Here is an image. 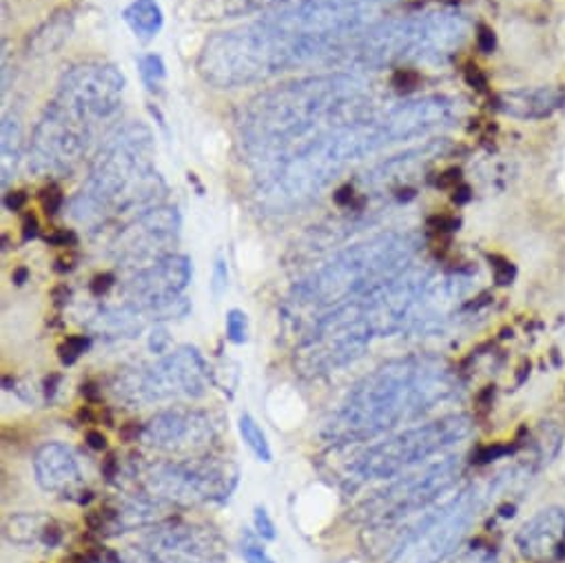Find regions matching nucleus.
I'll return each mask as SVG.
<instances>
[{
	"label": "nucleus",
	"mask_w": 565,
	"mask_h": 563,
	"mask_svg": "<svg viewBox=\"0 0 565 563\" xmlns=\"http://www.w3.org/2000/svg\"><path fill=\"white\" fill-rule=\"evenodd\" d=\"M369 83L353 74L309 76L277 85L255 96L242 114V140L253 158L264 162L300 153L358 109Z\"/></svg>",
	"instance_id": "f257e3e1"
},
{
	"label": "nucleus",
	"mask_w": 565,
	"mask_h": 563,
	"mask_svg": "<svg viewBox=\"0 0 565 563\" xmlns=\"http://www.w3.org/2000/svg\"><path fill=\"white\" fill-rule=\"evenodd\" d=\"M461 391L457 371L433 355L388 360L369 373L327 422L324 437L333 444L373 439L399 424L415 422Z\"/></svg>",
	"instance_id": "f03ea898"
},
{
	"label": "nucleus",
	"mask_w": 565,
	"mask_h": 563,
	"mask_svg": "<svg viewBox=\"0 0 565 563\" xmlns=\"http://www.w3.org/2000/svg\"><path fill=\"white\" fill-rule=\"evenodd\" d=\"M331 43L275 30L262 19L237 30L211 36L198 59V74L217 89H235L273 78L291 67L342 52Z\"/></svg>",
	"instance_id": "7ed1b4c3"
},
{
	"label": "nucleus",
	"mask_w": 565,
	"mask_h": 563,
	"mask_svg": "<svg viewBox=\"0 0 565 563\" xmlns=\"http://www.w3.org/2000/svg\"><path fill=\"white\" fill-rule=\"evenodd\" d=\"M167 191L156 171V145L149 127L127 123L103 145L94 169L74 200V217L98 224L134 206H145Z\"/></svg>",
	"instance_id": "20e7f679"
},
{
	"label": "nucleus",
	"mask_w": 565,
	"mask_h": 563,
	"mask_svg": "<svg viewBox=\"0 0 565 563\" xmlns=\"http://www.w3.org/2000/svg\"><path fill=\"white\" fill-rule=\"evenodd\" d=\"M419 248L413 233H382L338 253L296 287V302L318 309L358 300L402 273Z\"/></svg>",
	"instance_id": "39448f33"
},
{
	"label": "nucleus",
	"mask_w": 565,
	"mask_h": 563,
	"mask_svg": "<svg viewBox=\"0 0 565 563\" xmlns=\"http://www.w3.org/2000/svg\"><path fill=\"white\" fill-rule=\"evenodd\" d=\"M492 490V484H468L422 514L395 543L388 563H444L463 543Z\"/></svg>",
	"instance_id": "423d86ee"
},
{
	"label": "nucleus",
	"mask_w": 565,
	"mask_h": 563,
	"mask_svg": "<svg viewBox=\"0 0 565 563\" xmlns=\"http://www.w3.org/2000/svg\"><path fill=\"white\" fill-rule=\"evenodd\" d=\"M470 433L472 419L468 415H448L369 446L351 468L360 479H388L446 453L470 437Z\"/></svg>",
	"instance_id": "0eeeda50"
},
{
	"label": "nucleus",
	"mask_w": 565,
	"mask_h": 563,
	"mask_svg": "<svg viewBox=\"0 0 565 563\" xmlns=\"http://www.w3.org/2000/svg\"><path fill=\"white\" fill-rule=\"evenodd\" d=\"M211 375L209 364L195 347H180L158 364L118 373L114 393L134 406L171 397H202L211 384Z\"/></svg>",
	"instance_id": "6e6552de"
},
{
	"label": "nucleus",
	"mask_w": 565,
	"mask_h": 563,
	"mask_svg": "<svg viewBox=\"0 0 565 563\" xmlns=\"http://www.w3.org/2000/svg\"><path fill=\"white\" fill-rule=\"evenodd\" d=\"M237 466L217 459L156 461L140 472V484L151 497L182 506L224 501L237 488Z\"/></svg>",
	"instance_id": "1a4fd4ad"
},
{
	"label": "nucleus",
	"mask_w": 565,
	"mask_h": 563,
	"mask_svg": "<svg viewBox=\"0 0 565 563\" xmlns=\"http://www.w3.org/2000/svg\"><path fill=\"white\" fill-rule=\"evenodd\" d=\"M96 123L94 116L56 96L34 129L30 169L45 178L70 173L87 156Z\"/></svg>",
	"instance_id": "9d476101"
},
{
	"label": "nucleus",
	"mask_w": 565,
	"mask_h": 563,
	"mask_svg": "<svg viewBox=\"0 0 565 563\" xmlns=\"http://www.w3.org/2000/svg\"><path fill=\"white\" fill-rule=\"evenodd\" d=\"M373 340L369 322L358 300L335 307L324 316L309 340L296 351V369L305 375L338 371L364 355Z\"/></svg>",
	"instance_id": "9b49d317"
},
{
	"label": "nucleus",
	"mask_w": 565,
	"mask_h": 563,
	"mask_svg": "<svg viewBox=\"0 0 565 563\" xmlns=\"http://www.w3.org/2000/svg\"><path fill=\"white\" fill-rule=\"evenodd\" d=\"M380 6L382 0H296L268 12L262 21L289 34L344 43L347 36L369 25Z\"/></svg>",
	"instance_id": "f8f14e48"
},
{
	"label": "nucleus",
	"mask_w": 565,
	"mask_h": 563,
	"mask_svg": "<svg viewBox=\"0 0 565 563\" xmlns=\"http://www.w3.org/2000/svg\"><path fill=\"white\" fill-rule=\"evenodd\" d=\"M459 475L461 459L455 455H444L375 492L355 510L358 519L366 521L369 525H382L424 510L428 503L450 490Z\"/></svg>",
	"instance_id": "ddd939ff"
},
{
	"label": "nucleus",
	"mask_w": 565,
	"mask_h": 563,
	"mask_svg": "<svg viewBox=\"0 0 565 563\" xmlns=\"http://www.w3.org/2000/svg\"><path fill=\"white\" fill-rule=\"evenodd\" d=\"M142 552L149 563H226L224 537L204 523L180 519L160 521L145 539Z\"/></svg>",
	"instance_id": "4468645a"
},
{
	"label": "nucleus",
	"mask_w": 565,
	"mask_h": 563,
	"mask_svg": "<svg viewBox=\"0 0 565 563\" xmlns=\"http://www.w3.org/2000/svg\"><path fill=\"white\" fill-rule=\"evenodd\" d=\"M430 268L406 266L382 287L358 298L373 338H388L406 327L408 316L430 282Z\"/></svg>",
	"instance_id": "2eb2a0df"
},
{
	"label": "nucleus",
	"mask_w": 565,
	"mask_h": 563,
	"mask_svg": "<svg viewBox=\"0 0 565 563\" xmlns=\"http://www.w3.org/2000/svg\"><path fill=\"white\" fill-rule=\"evenodd\" d=\"M125 76L109 63H83L72 67L58 87V98L81 107L96 120L111 118L122 103Z\"/></svg>",
	"instance_id": "dca6fc26"
},
{
	"label": "nucleus",
	"mask_w": 565,
	"mask_h": 563,
	"mask_svg": "<svg viewBox=\"0 0 565 563\" xmlns=\"http://www.w3.org/2000/svg\"><path fill=\"white\" fill-rule=\"evenodd\" d=\"M180 215L171 206H153L138 215L125 231H120L114 242V253L118 262L140 264L145 259L167 257V248L178 240Z\"/></svg>",
	"instance_id": "f3484780"
},
{
	"label": "nucleus",
	"mask_w": 565,
	"mask_h": 563,
	"mask_svg": "<svg viewBox=\"0 0 565 563\" xmlns=\"http://www.w3.org/2000/svg\"><path fill=\"white\" fill-rule=\"evenodd\" d=\"M142 439L164 453H193L206 448L215 439V422L204 411L169 408L145 424Z\"/></svg>",
	"instance_id": "a211bd4d"
},
{
	"label": "nucleus",
	"mask_w": 565,
	"mask_h": 563,
	"mask_svg": "<svg viewBox=\"0 0 565 563\" xmlns=\"http://www.w3.org/2000/svg\"><path fill=\"white\" fill-rule=\"evenodd\" d=\"M191 259L186 255H167L151 266L138 270L127 285V291L138 302L136 307L147 314L162 300L178 298L191 282Z\"/></svg>",
	"instance_id": "6ab92c4d"
},
{
	"label": "nucleus",
	"mask_w": 565,
	"mask_h": 563,
	"mask_svg": "<svg viewBox=\"0 0 565 563\" xmlns=\"http://www.w3.org/2000/svg\"><path fill=\"white\" fill-rule=\"evenodd\" d=\"M516 550L532 563H552L565 552V510L547 506L534 512L514 534Z\"/></svg>",
	"instance_id": "aec40b11"
},
{
	"label": "nucleus",
	"mask_w": 565,
	"mask_h": 563,
	"mask_svg": "<svg viewBox=\"0 0 565 563\" xmlns=\"http://www.w3.org/2000/svg\"><path fill=\"white\" fill-rule=\"evenodd\" d=\"M468 277L450 275L437 282H428V287L417 298L406 327L417 333H437L448 320L457 302L468 294Z\"/></svg>",
	"instance_id": "412c9836"
},
{
	"label": "nucleus",
	"mask_w": 565,
	"mask_h": 563,
	"mask_svg": "<svg viewBox=\"0 0 565 563\" xmlns=\"http://www.w3.org/2000/svg\"><path fill=\"white\" fill-rule=\"evenodd\" d=\"M34 472L43 490L67 497L74 495L83 479L74 450L61 442H50L39 448L34 457Z\"/></svg>",
	"instance_id": "4be33fe9"
},
{
	"label": "nucleus",
	"mask_w": 565,
	"mask_h": 563,
	"mask_svg": "<svg viewBox=\"0 0 565 563\" xmlns=\"http://www.w3.org/2000/svg\"><path fill=\"white\" fill-rule=\"evenodd\" d=\"M89 329L96 336L122 340V338H136L142 333V311L138 307H122V309H103L96 314V318L89 322Z\"/></svg>",
	"instance_id": "5701e85b"
},
{
	"label": "nucleus",
	"mask_w": 565,
	"mask_h": 563,
	"mask_svg": "<svg viewBox=\"0 0 565 563\" xmlns=\"http://www.w3.org/2000/svg\"><path fill=\"white\" fill-rule=\"evenodd\" d=\"M74 28V17L70 12H58L54 14L43 28H39L30 41H28V52L32 56H43L56 52L72 34Z\"/></svg>",
	"instance_id": "b1692460"
},
{
	"label": "nucleus",
	"mask_w": 565,
	"mask_h": 563,
	"mask_svg": "<svg viewBox=\"0 0 565 563\" xmlns=\"http://www.w3.org/2000/svg\"><path fill=\"white\" fill-rule=\"evenodd\" d=\"M122 17H125V23L131 28V32L142 41L153 39L164 23L162 10L156 0H134Z\"/></svg>",
	"instance_id": "393cba45"
},
{
	"label": "nucleus",
	"mask_w": 565,
	"mask_h": 563,
	"mask_svg": "<svg viewBox=\"0 0 565 563\" xmlns=\"http://www.w3.org/2000/svg\"><path fill=\"white\" fill-rule=\"evenodd\" d=\"M52 521V517L41 514V512H23V514H14L8 519L6 523V537L17 543V545H36L43 543V532L47 528V523Z\"/></svg>",
	"instance_id": "a878e982"
},
{
	"label": "nucleus",
	"mask_w": 565,
	"mask_h": 563,
	"mask_svg": "<svg viewBox=\"0 0 565 563\" xmlns=\"http://www.w3.org/2000/svg\"><path fill=\"white\" fill-rule=\"evenodd\" d=\"M21 120L17 116L3 118V129H0V173H3V187L10 182V178L17 171L19 158H21Z\"/></svg>",
	"instance_id": "bb28decb"
},
{
	"label": "nucleus",
	"mask_w": 565,
	"mask_h": 563,
	"mask_svg": "<svg viewBox=\"0 0 565 563\" xmlns=\"http://www.w3.org/2000/svg\"><path fill=\"white\" fill-rule=\"evenodd\" d=\"M237 428H239V435H242L244 444L248 446V450H250L259 461L270 464V461H273V450H270V444H268L264 431H262L259 424L255 422V417L248 415V413L239 415Z\"/></svg>",
	"instance_id": "cd10ccee"
},
{
	"label": "nucleus",
	"mask_w": 565,
	"mask_h": 563,
	"mask_svg": "<svg viewBox=\"0 0 565 563\" xmlns=\"http://www.w3.org/2000/svg\"><path fill=\"white\" fill-rule=\"evenodd\" d=\"M296 3V0H222L220 3V14L226 17H237V14H248L257 10H277L281 6Z\"/></svg>",
	"instance_id": "c85d7f7f"
},
{
	"label": "nucleus",
	"mask_w": 565,
	"mask_h": 563,
	"mask_svg": "<svg viewBox=\"0 0 565 563\" xmlns=\"http://www.w3.org/2000/svg\"><path fill=\"white\" fill-rule=\"evenodd\" d=\"M92 347L89 336H70L61 347H58V358L65 367H74L83 353H87Z\"/></svg>",
	"instance_id": "c756f323"
},
{
	"label": "nucleus",
	"mask_w": 565,
	"mask_h": 563,
	"mask_svg": "<svg viewBox=\"0 0 565 563\" xmlns=\"http://www.w3.org/2000/svg\"><path fill=\"white\" fill-rule=\"evenodd\" d=\"M226 338L233 344H244L248 340V318L239 309H231L226 314Z\"/></svg>",
	"instance_id": "7c9ffc66"
},
{
	"label": "nucleus",
	"mask_w": 565,
	"mask_h": 563,
	"mask_svg": "<svg viewBox=\"0 0 565 563\" xmlns=\"http://www.w3.org/2000/svg\"><path fill=\"white\" fill-rule=\"evenodd\" d=\"M242 556L246 563H275L253 532H244L242 537Z\"/></svg>",
	"instance_id": "2f4dec72"
},
{
	"label": "nucleus",
	"mask_w": 565,
	"mask_h": 563,
	"mask_svg": "<svg viewBox=\"0 0 565 563\" xmlns=\"http://www.w3.org/2000/svg\"><path fill=\"white\" fill-rule=\"evenodd\" d=\"M140 74L145 78V83L149 85V89H153L156 85H160L164 81V63L160 56L151 54V56H145L140 59Z\"/></svg>",
	"instance_id": "473e14b6"
},
{
	"label": "nucleus",
	"mask_w": 565,
	"mask_h": 563,
	"mask_svg": "<svg viewBox=\"0 0 565 563\" xmlns=\"http://www.w3.org/2000/svg\"><path fill=\"white\" fill-rule=\"evenodd\" d=\"M253 525H255V534L259 539H266V541H273L275 539V523L270 519V514L266 512L264 506H255L253 510Z\"/></svg>",
	"instance_id": "72a5a7b5"
},
{
	"label": "nucleus",
	"mask_w": 565,
	"mask_h": 563,
	"mask_svg": "<svg viewBox=\"0 0 565 563\" xmlns=\"http://www.w3.org/2000/svg\"><path fill=\"white\" fill-rule=\"evenodd\" d=\"M226 287H228V268H226L224 257H217V259H215V266H213V285H211L213 298L220 300L222 294L226 291Z\"/></svg>",
	"instance_id": "f704fd0d"
},
{
	"label": "nucleus",
	"mask_w": 565,
	"mask_h": 563,
	"mask_svg": "<svg viewBox=\"0 0 565 563\" xmlns=\"http://www.w3.org/2000/svg\"><path fill=\"white\" fill-rule=\"evenodd\" d=\"M41 204H43V209H45L47 215L58 213L61 206H63V193H61V189L54 187V184H50V187L41 193Z\"/></svg>",
	"instance_id": "c9c22d12"
},
{
	"label": "nucleus",
	"mask_w": 565,
	"mask_h": 563,
	"mask_svg": "<svg viewBox=\"0 0 565 563\" xmlns=\"http://www.w3.org/2000/svg\"><path fill=\"white\" fill-rule=\"evenodd\" d=\"M116 285V277L111 273H98L92 282H89V291L94 298H103L111 291V287Z\"/></svg>",
	"instance_id": "e433bc0d"
},
{
	"label": "nucleus",
	"mask_w": 565,
	"mask_h": 563,
	"mask_svg": "<svg viewBox=\"0 0 565 563\" xmlns=\"http://www.w3.org/2000/svg\"><path fill=\"white\" fill-rule=\"evenodd\" d=\"M45 240H47V244H54V246H67V248H72V246H76V244H78L76 233H74V231H70V229H54V231H50V233L45 235Z\"/></svg>",
	"instance_id": "4c0bfd02"
},
{
	"label": "nucleus",
	"mask_w": 565,
	"mask_h": 563,
	"mask_svg": "<svg viewBox=\"0 0 565 563\" xmlns=\"http://www.w3.org/2000/svg\"><path fill=\"white\" fill-rule=\"evenodd\" d=\"M63 539H65L63 525L52 519V521L47 523L45 532H43V543H41V545H45V548H58V545L63 543Z\"/></svg>",
	"instance_id": "58836bf2"
},
{
	"label": "nucleus",
	"mask_w": 565,
	"mask_h": 563,
	"mask_svg": "<svg viewBox=\"0 0 565 563\" xmlns=\"http://www.w3.org/2000/svg\"><path fill=\"white\" fill-rule=\"evenodd\" d=\"M459 563H497V552L492 548H472Z\"/></svg>",
	"instance_id": "ea45409f"
},
{
	"label": "nucleus",
	"mask_w": 565,
	"mask_h": 563,
	"mask_svg": "<svg viewBox=\"0 0 565 563\" xmlns=\"http://www.w3.org/2000/svg\"><path fill=\"white\" fill-rule=\"evenodd\" d=\"M118 435H120V442H125V444H134V442H138V439H142V435H145V426L140 424V422H125L122 426H120V431H118Z\"/></svg>",
	"instance_id": "a19ab883"
},
{
	"label": "nucleus",
	"mask_w": 565,
	"mask_h": 563,
	"mask_svg": "<svg viewBox=\"0 0 565 563\" xmlns=\"http://www.w3.org/2000/svg\"><path fill=\"white\" fill-rule=\"evenodd\" d=\"M417 83H419V76L415 72H411V70H397L395 76H393V87L399 89V92H408Z\"/></svg>",
	"instance_id": "79ce46f5"
},
{
	"label": "nucleus",
	"mask_w": 565,
	"mask_h": 563,
	"mask_svg": "<svg viewBox=\"0 0 565 563\" xmlns=\"http://www.w3.org/2000/svg\"><path fill=\"white\" fill-rule=\"evenodd\" d=\"M169 344H171L169 333H167L162 327H156V329H153V333L149 336V349H151L153 353L162 355V353H167Z\"/></svg>",
	"instance_id": "37998d69"
},
{
	"label": "nucleus",
	"mask_w": 565,
	"mask_h": 563,
	"mask_svg": "<svg viewBox=\"0 0 565 563\" xmlns=\"http://www.w3.org/2000/svg\"><path fill=\"white\" fill-rule=\"evenodd\" d=\"M494 32L486 25H479L477 30V47L483 52V54H490L494 50Z\"/></svg>",
	"instance_id": "c03bdc74"
},
{
	"label": "nucleus",
	"mask_w": 565,
	"mask_h": 563,
	"mask_svg": "<svg viewBox=\"0 0 565 563\" xmlns=\"http://www.w3.org/2000/svg\"><path fill=\"white\" fill-rule=\"evenodd\" d=\"M100 470H103V477H105L107 481H114V479L120 475V459H118V455H116V453H109V455L103 459Z\"/></svg>",
	"instance_id": "a18cd8bd"
},
{
	"label": "nucleus",
	"mask_w": 565,
	"mask_h": 563,
	"mask_svg": "<svg viewBox=\"0 0 565 563\" xmlns=\"http://www.w3.org/2000/svg\"><path fill=\"white\" fill-rule=\"evenodd\" d=\"M510 450L512 448H505V446H486V448H479V453L475 455V461L477 464H488V461H492V459H497V457H501Z\"/></svg>",
	"instance_id": "49530a36"
},
{
	"label": "nucleus",
	"mask_w": 565,
	"mask_h": 563,
	"mask_svg": "<svg viewBox=\"0 0 565 563\" xmlns=\"http://www.w3.org/2000/svg\"><path fill=\"white\" fill-rule=\"evenodd\" d=\"M466 83L472 87V89H486V76L481 74V70L475 65H470L466 70Z\"/></svg>",
	"instance_id": "de8ad7c7"
},
{
	"label": "nucleus",
	"mask_w": 565,
	"mask_h": 563,
	"mask_svg": "<svg viewBox=\"0 0 565 563\" xmlns=\"http://www.w3.org/2000/svg\"><path fill=\"white\" fill-rule=\"evenodd\" d=\"M61 382H63V378H61L58 373H50V375L45 378V382H43V391H45V397H47L50 402L56 397Z\"/></svg>",
	"instance_id": "09e8293b"
},
{
	"label": "nucleus",
	"mask_w": 565,
	"mask_h": 563,
	"mask_svg": "<svg viewBox=\"0 0 565 563\" xmlns=\"http://www.w3.org/2000/svg\"><path fill=\"white\" fill-rule=\"evenodd\" d=\"M25 202H28L25 191H12V193L6 195V206H8L10 211H21V209L25 206Z\"/></svg>",
	"instance_id": "8fccbe9b"
},
{
	"label": "nucleus",
	"mask_w": 565,
	"mask_h": 563,
	"mask_svg": "<svg viewBox=\"0 0 565 563\" xmlns=\"http://www.w3.org/2000/svg\"><path fill=\"white\" fill-rule=\"evenodd\" d=\"M81 395L89 402V404H98L100 402V386L96 382H85L81 386Z\"/></svg>",
	"instance_id": "3c124183"
},
{
	"label": "nucleus",
	"mask_w": 565,
	"mask_h": 563,
	"mask_svg": "<svg viewBox=\"0 0 565 563\" xmlns=\"http://www.w3.org/2000/svg\"><path fill=\"white\" fill-rule=\"evenodd\" d=\"M85 442L92 450H105L107 448V437L100 433V431H89L85 435Z\"/></svg>",
	"instance_id": "603ef678"
},
{
	"label": "nucleus",
	"mask_w": 565,
	"mask_h": 563,
	"mask_svg": "<svg viewBox=\"0 0 565 563\" xmlns=\"http://www.w3.org/2000/svg\"><path fill=\"white\" fill-rule=\"evenodd\" d=\"M459 180H461V171H459V169H448V171L437 180V187H441V189L457 187Z\"/></svg>",
	"instance_id": "864d4df0"
},
{
	"label": "nucleus",
	"mask_w": 565,
	"mask_h": 563,
	"mask_svg": "<svg viewBox=\"0 0 565 563\" xmlns=\"http://www.w3.org/2000/svg\"><path fill=\"white\" fill-rule=\"evenodd\" d=\"M333 198H335V202H338L340 206H349V204L353 202V198H355V189H353L351 184H347V187L338 189V191L333 193Z\"/></svg>",
	"instance_id": "5fc2aeb1"
},
{
	"label": "nucleus",
	"mask_w": 565,
	"mask_h": 563,
	"mask_svg": "<svg viewBox=\"0 0 565 563\" xmlns=\"http://www.w3.org/2000/svg\"><path fill=\"white\" fill-rule=\"evenodd\" d=\"M39 235V220L34 215H28L25 217V224H23V240L30 242Z\"/></svg>",
	"instance_id": "6e6d98bb"
},
{
	"label": "nucleus",
	"mask_w": 565,
	"mask_h": 563,
	"mask_svg": "<svg viewBox=\"0 0 565 563\" xmlns=\"http://www.w3.org/2000/svg\"><path fill=\"white\" fill-rule=\"evenodd\" d=\"M70 296H72V291L63 285V287H56L54 291H52V298H54V302L58 305V307H63L67 300H70Z\"/></svg>",
	"instance_id": "4d7b16f0"
},
{
	"label": "nucleus",
	"mask_w": 565,
	"mask_h": 563,
	"mask_svg": "<svg viewBox=\"0 0 565 563\" xmlns=\"http://www.w3.org/2000/svg\"><path fill=\"white\" fill-rule=\"evenodd\" d=\"M28 277H30V270L25 268V266H21V268H17L14 270V275H12V279H14V285H25V282H28Z\"/></svg>",
	"instance_id": "13d9d810"
},
{
	"label": "nucleus",
	"mask_w": 565,
	"mask_h": 563,
	"mask_svg": "<svg viewBox=\"0 0 565 563\" xmlns=\"http://www.w3.org/2000/svg\"><path fill=\"white\" fill-rule=\"evenodd\" d=\"M74 268V257H61L56 259V270L58 273H65V270H72Z\"/></svg>",
	"instance_id": "bf43d9fd"
},
{
	"label": "nucleus",
	"mask_w": 565,
	"mask_h": 563,
	"mask_svg": "<svg viewBox=\"0 0 565 563\" xmlns=\"http://www.w3.org/2000/svg\"><path fill=\"white\" fill-rule=\"evenodd\" d=\"M468 198H470V189H468V187H461L459 191L455 189V195H452V200H455L457 204H463V202H468Z\"/></svg>",
	"instance_id": "052dcab7"
}]
</instances>
